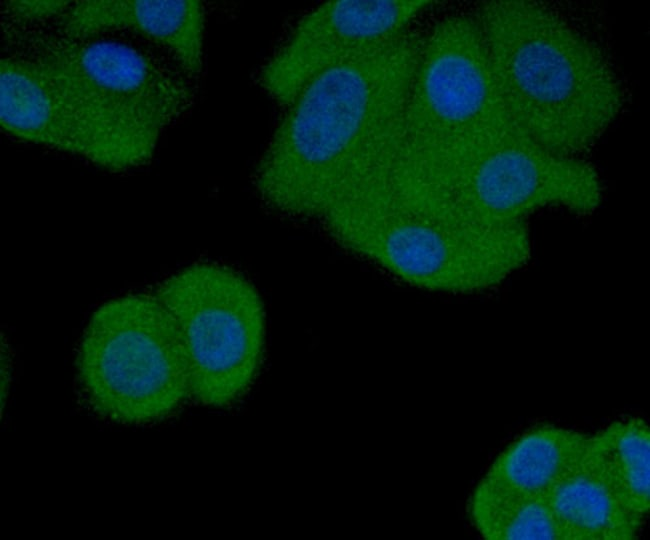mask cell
I'll return each instance as SVG.
<instances>
[{"mask_svg": "<svg viewBox=\"0 0 650 540\" xmlns=\"http://www.w3.org/2000/svg\"><path fill=\"white\" fill-rule=\"evenodd\" d=\"M423 38L408 29L310 81L285 107L253 185L271 210L320 219L397 162Z\"/></svg>", "mask_w": 650, "mask_h": 540, "instance_id": "1", "label": "cell"}, {"mask_svg": "<svg viewBox=\"0 0 650 540\" xmlns=\"http://www.w3.org/2000/svg\"><path fill=\"white\" fill-rule=\"evenodd\" d=\"M475 18L515 129L551 153L581 158L625 102L603 52L540 2L485 1Z\"/></svg>", "mask_w": 650, "mask_h": 540, "instance_id": "2", "label": "cell"}, {"mask_svg": "<svg viewBox=\"0 0 650 540\" xmlns=\"http://www.w3.org/2000/svg\"><path fill=\"white\" fill-rule=\"evenodd\" d=\"M319 221L346 250L432 291L492 288L531 255L526 223H469L393 169L342 197Z\"/></svg>", "mask_w": 650, "mask_h": 540, "instance_id": "3", "label": "cell"}, {"mask_svg": "<svg viewBox=\"0 0 650 540\" xmlns=\"http://www.w3.org/2000/svg\"><path fill=\"white\" fill-rule=\"evenodd\" d=\"M519 136L475 16L439 20L421 44L393 168L412 181L427 182Z\"/></svg>", "mask_w": 650, "mask_h": 540, "instance_id": "4", "label": "cell"}, {"mask_svg": "<svg viewBox=\"0 0 650 540\" xmlns=\"http://www.w3.org/2000/svg\"><path fill=\"white\" fill-rule=\"evenodd\" d=\"M6 50L33 61L91 118L147 164L191 107V81L170 60L104 36L69 38L46 25L6 29Z\"/></svg>", "mask_w": 650, "mask_h": 540, "instance_id": "5", "label": "cell"}, {"mask_svg": "<svg viewBox=\"0 0 650 540\" xmlns=\"http://www.w3.org/2000/svg\"><path fill=\"white\" fill-rule=\"evenodd\" d=\"M75 367L87 406L112 422H159L192 399L179 330L155 295L131 293L98 307L80 340Z\"/></svg>", "mask_w": 650, "mask_h": 540, "instance_id": "6", "label": "cell"}, {"mask_svg": "<svg viewBox=\"0 0 650 540\" xmlns=\"http://www.w3.org/2000/svg\"><path fill=\"white\" fill-rule=\"evenodd\" d=\"M154 295L173 317L185 349L192 399L238 402L260 373L265 313L255 287L217 263H195L163 280Z\"/></svg>", "mask_w": 650, "mask_h": 540, "instance_id": "7", "label": "cell"}, {"mask_svg": "<svg viewBox=\"0 0 650 540\" xmlns=\"http://www.w3.org/2000/svg\"><path fill=\"white\" fill-rule=\"evenodd\" d=\"M465 221L485 227L526 223L538 209L557 206L577 215L603 199L596 169L582 158L551 153L519 136L427 182H414Z\"/></svg>", "mask_w": 650, "mask_h": 540, "instance_id": "8", "label": "cell"}, {"mask_svg": "<svg viewBox=\"0 0 650 540\" xmlns=\"http://www.w3.org/2000/svg\"><path fill=\"white\" fill-rule=\"evenodd\" d=\"M430 3L326 2L297 21L261 67L259 84L275 102L286 107L318 75L402 34Z\"/></svg>", "mask_w": 650, "mask_h": 540, "instance_id": "9", "label": "cell"}, {"mask_svg": "<svg viewBox=\"0 0 650 540\" xmlns=\"http://www.w3.org/2000/svg\"><path fill=\"white\" fill-rule=\"evenodd\" d=\"M6 52L0 62V120L5 132L111 171L135 167L127 152L81 113L33 61Z\"/></svg>", "mask_w": 650, "mask_h": 540, "instance_id": "10", "label": "cell"}, {"mask_svg": "<svg viewBox=\"0 0 650 540\" xmlns=\"http://www.w3.org/2000/svg\"><path fill=\"white\" fill-rule=\"evenodd\" d=\"M47 26L69 38L133 34L157 46L189 80H197L203 70L205 8L200 1H73Z\"/></svg>", "mask_w": 650, "mask_h": 540, "instance_id": "11", "label": "cell"}, {"mask_svg": "<svg viewBox=\"0 0 650 540\" xmlns=\"http://www.w3.org/2000/svg\"><path fill=\"white\" fill-rule=\"evenodd\" d=\"M589 436L553 424H538L510 443L485 477L534 497L548 498L583 462Z\"/></svg>", "mask_w": 650, "mask_h": 540, "instance_id": "12", "label": "cell"}, {"mask_svg": "<svg viewBox=\"0 0 650 540\" xmlns=\"http://www.w3.org/2000/svg\"><path fill=\"white\" fill-rule=\"evenodd\" d=\"M560 540H632L645 518L631 511L585 465L548 496Z\"/></svg>", "mask_w": 650, "mask_h": 540, "instance_id": "13", "label": "cell"}, {"mask_svg": "<svg viewBox=\"0 0 650 540\" xmlns=\"http://www.w3.org/2000/svg\"><path fill=\"white\" fill-rule=\"evenodd\" d=\"M585 465L631 511L650 507V431L638 417L616 420L589 436Z\"/></svg>", "mask_w": 650, "mask_h": 540, "instance_id": "14", "label": "cell"}, {"mask_svg": "<svg viewBox=\"0 0 650 540\" xmlns=\"http://www.w3.org/2000/svg\"><path fill=\"white\" fill-rule=\"evenodd\" d=\"M469 516L488 540H560L548 498L526 495L485 476L471 496Z\"/></svg>", "mask_w": 650, "mask_h": 540, "instance_id": "15", "label": "cell"}, {"mask_svg": "<svg viewBox=\"0 0 650 540\" xmlns=\"http://www.w3.org/2000/svg\"><path fill=\"white\" fill-rule=\"evenodd\" d=\"M73 1H5L1 6L4 29H20L49 24L71 6Z\"/></svg>", "mask_w": 650, "mask_h": 540, "instance_id": "16", "label": "cell"}, {"mask_svg": "<svg viewBox=\"0 0 650 540\" xmlns=\"http://www.w3.org/2000/svg\"><path fill=\"white\" fill-rule=\"evenodd\" d=\"M12 380V356L9 345L1 335V416L3 408L8 397V392Z\"/></svg>", "mask_w": 650, "mask_h": 540, "instance_id": "17", "label": "cell"}]
</instances>
